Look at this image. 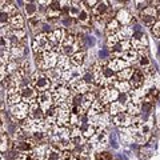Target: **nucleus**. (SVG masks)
<instances>
[{"label":"nucleus","instance_id":"36","mask_svg":"<svg viewBox=\"0 0 160 160\" xmlns=\"http://www.w3.org/2000/svg\"><path fill=\"white\" fill-rule=\"evenodd\" d=\"M92 160H113L112 155L107 152V151H102V152H95Z\"/></svg>","mask_w":160,"mask_h":160},{"label":"nucleus","instance_id":"22","mask_svg":"<svg viewBox=\"0 0 160 160\" xmlns=\"http://www.w3.org/2000/svg\"><path fill=\"white\" fill-rule=\"evenodd\" d=\"M29 119L32 120H44L46 119V113L43 112V109L40 108V106L38 103L29 106V115H28Z\"/></svg>","mask_w":160,"mask_h":160},{"label":"nucleus","instance_id":"2","mask_svg":"<svg viewBox=\"0 0 160 160\" xmlns=\"http://www.w3.org/2000/svg\"><path fill=\"white\" fill-rule=\"evenodd\" d=\"M53 44L49 42V38H48V33H39L33 38L32 40V49H33V53L38 55V53H46L49 51H53Z\"/></svg>","mask_w":160,"mask_h":160},{"label":"nucleus","instance_id":"33","mask_svg":"<svg viewBox=\"0 0 160 160\" xmlns=\"http://www.w3.org/2000/svg\"><path fill=\"white\" fill-rule=\"evenodd\" d=\"M127 112L131 115L132 118L140 116V113H142V104H135V103L129 102L127 104Z\"/></svg>","mask_w":160,"mask_h":160},{"label":"nucleus","instance_id":"10","mask_svg":"<svg viewBox=\"0 0 160 160\" xmlns=\"http://www.w3.org/2000/svg\"><path fill=\"white\" fill-rule=\"evenodd\" d=\"M69 87H71L73 93H78V95H86L88 92H91V86H88L80 76L75 78L72 82L69 83Z\"/></svg>","mask_w":160,"mask_h":160},{"label":"nucleus","instance_id":"11","mask_svg":"<svg viewBox=\"0 0 160 160\" xmlns=\"http://www.w3.org/2000/svg\"><path fill=\"white\" fill-rule=\"evenodd\" d=\"M38 104L40 106V108L43 109L44 113H47L49 109H51L55 103H53V96H52V92L51 91H47V92H43V93H39V98H38Z\"/></svg>","mask_w":160,"mask_h":160},{"label":"nucleus","instance_id":"31","mask_svg":"<svg viewBox=\"0 0 160 160\" xmlns=\"http://www.w3.org/2000/svg\"><path fill=\"white\" fill-rule=\"evenodd\" d=\"M115 88H116L120 93H129L132 91L131 84H129V82H126V80H118L116 84H115Z\"/></svg>","mask_w":160,"mask_h":160},{"label":"nucleus","instance_id":"44","mask_svg":"<svg viewBox=\"0 0 160 160\" xmlns=\"http://www.w3.org/2000/svg\"><path fill=\"white\" fill-rule=\"evenodd\" d=\"M11 160H26V153H19V152H16L11 158Z\"/></svg>","mask_w":160,"mask_h":160},{"label":"nucleus","instance_id":"26","mask_svg":"<svg viewBox=\"0 0 160 160\" xmlns=\"http://www.w3.org/2000/svg\"><path fill=\"white\" fill-rule=\"evenodd\" d=\"M133 32L135 31H133V28L131 26H123L119 29V32L116 35L120 39V42H123V40H131L132 36H133Z\"/></svg>","mask_w":160,"mask_h":160},{"label":"nucleus","instance_id":"18","mask_svg":"<svg viewBox=\"0 0 160 160\" xmlns=\"http://www.w3.org/2000/svg\"><path fill=\"white\" fill-rule=\"evenodd\" d=\"M144 79H146V75H144L143 69L140 68H135V73L133 76L129 80V84H131L132 89H136V88H142L143 84H144Z\"/></svg>","mask_w":160,"mask_h":160},{"label":"nucleus","instance_id":"5","mask_svg":"<svg viewBox=\"0 0 160 160\" xmlns=\"http://www.w3.org/2000/svg\"><path fill=\"white\" fill-rule=\"evenodd\" d=\"M20 95H22V102L28 104V106H32V104L38 103L39 93L31 84H24L22 87V91H20Z\"/></svg>","mask_w":160,"mask_h":160},{"label":"nucleus","instance_id":"38","mask_svg":"<svg viewBox=\"0 0 160 160\" xmlns=\"http://www.w3.org/2000/svg\"><path fill=\"white\" fill-rule=\"evenodd\" d=\"M24 8H26V13H27L28 19L38 13V7L35 6V3H26V7Z\"/></svg>","mask_w":160,"mask_h":160},{"label":"nucleus","instance_id":"19","mask_svg":"<svg viewBox=\"0 0 160 160\" xmlns=\"http://www.w3.org/2000/svg\"><path fill=\"white\" fill-rule=\"evenodd\" d=\"M116 20L120 23V26H129V23H132V15L127 8H123L120 11H116Z\"/></svg>","mask_w":160,"mask_h":160},{"label":"nucleus","instance_id":"3","mask_svg":"<svg viewBox=\"0 0 160 160\" xmlns=\"http://www.w3.org/2000/svg\"><path fill=\"white\" fill-rule=\"evenodd\" d=\"M108 142H109V133L107 132V129H103V131H99L92 139H89L88 144L95 152H102L106 151Z\"/></svg>","mask_w":160,"mask_h":160},{"label":"nucleus","instance_id":"25","mask_svg":"<svg viewBox=\"0 0 160 160\" xmlns=\"http://www.w3.org/2000/svg\"><path fill=\"white\" fill-rule=\"evenodd\" d=\"M123 112H127V106H124L123 103L120 102H113L112 104H109L108 106V113L111 115V116H118V115L123 113Z\"/></svg>","mask_w":160,"mask_h":160},{"label":"nucleus","instance_id":"12","mask_svg":"<svg viewBox=\"0 0 160 160\" xmlns=\"http://www.w3.org/2000/svg\"><path fill=\"white\" fill-rule=\"evenodd\" d=\"M132 123H133V118L128 112H123V113L118 115V116L112 118V124L113 126H116V127H119V128H122V129L131 127Z\"/></svg>","mask_w":160,"mask_h":160},{"label":"nucleus","instance_id":"7","mask_svg":"<svg viewBox=\"0 0 160 160\" xmlns=\"http://www.w3.org/2000/svg\"><path fill=\"white\" fill-rule=\"evenodd\" d=\"M60 55H58L55 51H49L43 53V64L39 69L40 71H48V69H53L56 68V64H58V59H59Z\"/></svg>","mask_w":160,"mask_h":160},{"label":"nucleus","instance_id":"34","mask_svg":"<svg viewBox=\"0 0 160 160\" xmlns=\"http://www.w3.org/2000/svg\"><path fill=\"white\" fill-rule=\"evenodd\" d=\"M7 103L11 107L12 106H16V104H19V103H22V95H20V92L7 95Z\"/></svg>","mask_w":160,"mask_h":160},{"label":"nucleus","instance_id":"15","mask_svg":"<svg viewBox=\"0 0 160 160\" xmlns=\"http://www.w3.org/2000/svg\"><path fill=\"white\" fill-rule=\"evenodd\" d=\"M69 140L73 143V146L79 148V147H83L88 143V140L84 138V135L82 133L79 127H72V131H71V136H69Z\"/></svg>","mask_w":160,"mask_h":160},{"label":"nucleus","instance_id":"42","mask_svg":"<svg viewBox=\"0 0 160 160\" xmlns=\"http://www.w3.org/2000/svg\"><path fill=\"white\" fill-rule=\"evenodd\" d=\"M8 148V138H7V133H2V152L4 153Z\"/></svg>","mask_w":160,"mask_h":160},{"label":"nucleus","instance_id":"35","mask_svg":"<svg viewBox=\"0 0 160 160\" xmlns=\"http://www.w3.org/2000/svg\"><path fill=\"white\" fill-rule=\"evenodd\" d=\"M26 35H27L26 29H15V31L12 29V36H11V39L16 40V42H20V43H23L24 38H26Z\"/></svg>","mask_w":160,"mask_h":160},{"label":"nucleus","instance_id":"32","mask_svg":"<svg viewBox=\"0 0 160 160\" xmlns=\"http://www.w3.org/2000/svg\"><path fill=\"white\" fill-rule=\"evenodd\" d=\"M133 73H135V68L133 67H128L126 69H123V71H120L116 75H118V79L119 80H126V82H129L131 78L133 76Z\"/></svg>","mask_w":160,"mask_h":160},{"label":"nucleus","instance_id":"43","mask_svg":"<svg viewBox=\"0 0 160 160\" xmlns=\"http://www.w3.org/2000/svg\"><path fill=\"white\" fill-rule=\"evenodd\" d=\"M120 47L123 48V51L126 52L128 49L132 48V44H131V40H123V42H120Z\"/></svg>","mask_w":160,"mask_h":160},{"label":"nucleus","instance_id":"4","mask_svg":"<svg viewBox=\"0 0 160 160\" xmlns=\"http://www.w3.org/2000/svg\"><path fill=\"white\" fill-rule=\"evenodd\" d=\"M120 96V92L116 88L113 87H104L100 89V92L98 95V99H100L102 102L106 104V106H109L113 102H118V99Z\"/></svg>","mask_w":160,"mask_h":160},{"label":"nucleus","instance_id":"41","mask_svg":"<svg viewBox=\"0 0 160 160\" xmlns=\"http://www.w3.org/2000/svg\"><path fill=\"white\" fill-rule=\"evenodd\" d=\"M151 32L155 38L160 40V20H158V22L151 27Z\"/></svg>","mask_w":160,"mask_h":160},{"label":"nucleus","instance_id":"23","mask_svg":"<svg viewBox=\"0 0 160 160\" xmlns=\"http://www.w3.org/2000/svg\"><path fill=\"white\" fill-rule=\"evenodd\" d=\"M98 99V95L93 93V92H88L86 95H83V100H82V106H80V108L83 109L84 112H88V109L91 108V106L93 104V102Z\"/></svg>","mask_w":160,"mask_h":160},{"label":"nucleus","instance_id":"17","mask_svg":"<svg viewBox=\"0 0 160 160\" xmlns=\"http://www.w3.org/2000/svg\"><path fill=\"white\" fill-rule=\"evenodd\" d=\"M147 89L142 88H136V89H132L129 92V102L135 103V104H143L144 103V99L147 96Z\"/></svg>","mask_w":160,"mask_h":160},{"label":"nucleus","instance_id":"16","mask_svg":"<svg viewBox=\"0 0 160 160\" xmlns=\"http://www.w3.org/2000/svg\"><path fill=\"white\" fill-rule=\"evenodd\" d=\"M66 33H67L66 28H55L48 33L49 42H51L53 46H60L62 42H63V39H64V36H66Z\"/></svg>","mask_w":160,"mask_h":160},{"label":"nucleus","instance_id":"20","mask_svg":"<svg viewBox=\"0 0 160 160\" xmlns=\"http://www.w3.org/2000/svg\"><path fill=\"white\" fill-rule=\"evenodd\" d=\"M56 68L62 73L63 72H67V71H71L73 67H72V64H71V59H69V56H67V55H60L59 59H58Z\"/></svg>","mask_w":160,"mask_h":160},{"label":"nucleus","instance_id":"8","mask_svg":"<svg viewBox=\"0 0 160 160\" xmlns=\"http://www.w3.org/2000/svg\"><path fill=\"white\" fill-rule=\"evenodd\" d=\"M131 44H132V48L136 49V51H139V52L144 51L148 46V40H147L146 33H143L140 31H135L133 36L131 39Z\"/></svg>","mask_w":160,"mask_h":160},{"label":"nucleus","instance_id":"9","mask_svg":"<svg viewBox=\"0 0 160 160\" xmlns=\"http://www.w3.org/2000/svg\"><path fill=\"white\" fill-rule=\"evenodd\" d=\"M29 115V106L26 103H19L16 106L11 107V116H13L15 119H18L20 123L23 122L24 119H27Z\"/></svg>","mask_w":160,"mask_h":160},{"label":"nucleus","instance_id":"37","mask_svg":"<svg viewBox=\"0 0 160 160\" xmlns=\"http://www.w3.org/2000/svg\"><path fill=\"white\" fill-rule=\"evenodd\" d=\"M138 64H139L140 69H144V68H147L149 66H152L151 60H149V58H148V55H140V58L138 60Z\"/></svg>","mask_w":160,"mask_h":160},{"label":"nucleus","instance_id":"40","mask_svg":"<svg viewBox=\"0 0 160 160\" xmlns=\"http://www.w3.org/2000/svg\"><path fill=\"white\" fill-rule=\"evenodd\" d=\"M19 64H20V68H22L27 75H29V72H31V63H29V60L24 59L23 62H20Z\"/></svg>","mask_w":160,"mask_h":160},{"label":"nucleus","instance_id":"1","mask_svg":"<svg viewBox=\"0 0 160 160\" xmlns=\"http://www.w3.org/2000/svg\"><path fill=\"white\" fill-rule=\"evenodd\" d=\"M29 84H31V86L36 89L38 93L47 92L52 87V82L49 80V78L46 75V72L40 71V69H36L35 72L31 73V78H29Z\"/></svg>","mask_w":160,"mask_h":160},{"label":"nucleus","instance_id":"21","mask_svg":"<svg viewBox=\"0 0 160 160\" xmlns=\"http://www.w3.org/2000/svg\"><path fill=\"white\" fill-rule=\"evenodd\" d=\"M109 8H111V6H109V2H104V0H103V2H98L96 6L91 9L92 16L93 18H102Z\"/></svg>","mask_w":160,"mask_h":160},{"label":"nucleus","instance_id":"39","mask_svg":"<svg viewBox=\"0 0 160 160\" xmlns=\"http://www.w3.org/2000/svg\"><path fill=\"white\" fill-rule=\"evenodd\" d=\"M119 43H120V39L118 38V35H112V36L107 38V47H108V49H111L115 46H118Z\"/></svg>","mask_w":160,"mask_h":160},{"label":"nucleus","instance_id":"6","mask_svg":"<svg viewBox=\"0 0 160 160\" xmlns=\"http://www.w3.org/2000/svg\"><path fill=\"white\" fill-rule=\"evenodd\" d=\"M156 8L153 6H148L147 8H144L142 12H139V16H140V20L146 24L147 27L151 28L155 23L158 22V18H156Z\"/></svg>","mask_w":160,"mask_h":160},{"label":"nucleus","instance_id":"30","mask_svg":"<svg viewBox=\"0 0 160 160\" xmlns=\"http://www.w3.org/2000/svg\"><path fill=\"white\" fill-rule=\"evenodd\" d=\"M139 58H140L139 51H136V49H133V48L128 49V51H126V52L123 53V59L126 60V62H128L129 64L136 63L138 60H139Z\"/></svg>","mask_w":160,"mask_h":160},{"label":"nucleus","instance_id":"14","mask_svg":"<svg viewBox=\"0 0 160 160\" xmlns=\"http://www.w3.org/2000/svg\"><path fill=\"white\" fill-rule=\"evenodd\" d=\"M106 112H108V106H106L100 99H96L91 106V108L88 109L87 116L93 118V116H98V115H102V113H106Z\"/></svg>","mask_w":160,"mask_h":160},{"label":"nucleus","instance_id":"27","mask_svg":"<svg viewBox=\"0 0 160 160\" xmlns=\"http://www.w3.org/2000/svg\"><path fill=\"white\" fill-rule=\"evenodd\" d=\"M2 12L7 13L9 18L15 16V15L20 13L18 7L15 6V3H9V2H2Z\"/></svg>","mask_w":160,"mask_h":160},{"label":"nucleus","instance_id":"13","mask_svg":"<svg viewBox=\"0 0 160 160\" xmlns=\"http://www.w3.org/2000/svg\"><path fill=\"white\" fill-rule=\"evenodd\" d=\"M128 67H131V64L126 62L123 58H111L108 60V68L112 69L115 73H119L120 71H123Z\"/></svg>","mask_w":160,"mask_h":160},{"label":"nucleus","instance_id":"24","mask_svg":"<svg viewBox=\"0 0 160 160\" xmlns=\"http://www.w3.org/2000/svg\"><path fill=\"white\" fill-rule=\"evenodd\" d=\"M86 52L84 51H78L76 53H73L71 58V64H72V67L73 68H80V67H83L84 66V63H86Z\"/></svg>","mask_w":160,"mask_h":160},{"label":"nucleus","instance_id":"28","mask_svg":"<svg viewBox=\"0 0 160 160\" xmlns=\"http://www.w3.org/2000/svg\"><path fill=\"white\" fill-rule=\"evenodd\" d=\"M9 27H11L13 31L15 29H24V19L22 15L18 13L9 19Z\"/></svg>","mask_w":160,"mask_h":160},{"label":"nucleus","instance_id":"29","mask_svg":"<svg viewBox=\"0 0 160 160\" xmlns=\"http://www.w3.org/2000/svg\"><path fill=\"white\" fill-rule=\"evenodd\" d=\"M120 28H122V26H120V23L116 20V18H115L113 20H111V22L107 24V27H106V35H107V38L108 36H112V35H116L119 32Z\"/></svg>","mask_w":160,"mask_h":160}]
</instances>
